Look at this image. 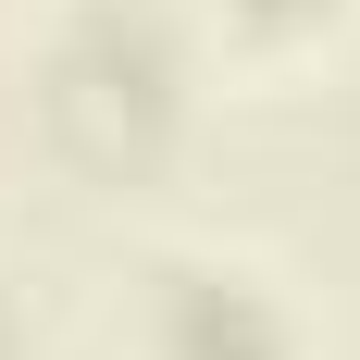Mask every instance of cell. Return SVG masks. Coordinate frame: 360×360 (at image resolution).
<instances>
[{"label": "cell", "mask_w": 360, "mask_h": 360, "mask_svg": "<svg viewBox=\"0 0 360 360\" xmlns=\"http://www.w3.org/2000/svg\"><path fill=\"white\" fill-rule=\"evenodd\" d=\"M162 360H286V323L249 274H174L162 286Z\"/></svg>", "instance_id": "2"}, {"label": "cell", "mask_w": 360, "mask_h": 360, "mask_svg": "<svg viewBox=\"0 0 360 360\" xmlns=\"http://www.w3.org/2000/svg\"><path fill=\"white\" fill-rule=\"evenodd\" d=\"M261 13H298V0H261Z\"/></svg>", "instance_id": "3"}, {"label": "cell", "mask_w": 360, "mask_h": 360, "mask_svg": "<svg viewBox=\"0 0 360 360\" xmlns=\"http://www.w3.org/2000/svg\"><path fill=\"white\" fill-rule=\"evenodd\" d=\"M50 100H63L75 137H100V149H149L162 124H174V25H162V13H137V0H100V13L63 37Z\"/></svg>", "instance_id": "1"}]
</instances>
